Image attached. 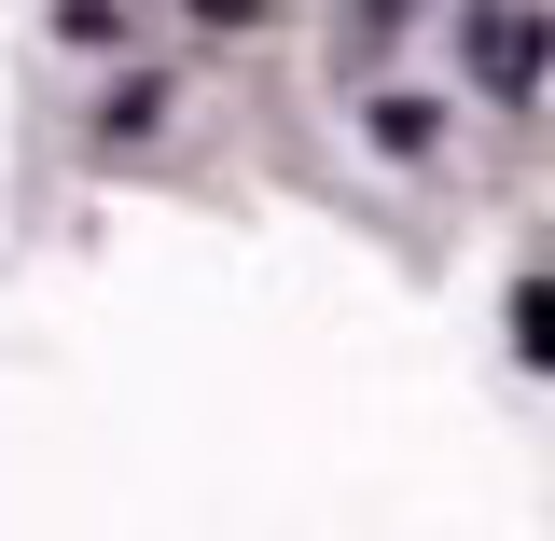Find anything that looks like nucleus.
Wrapping results in <instances>:
<instances>
[{"instance_id":"obj_1","label":"nucleus","mask_w":555,"mask_h":541,"mask_svg":"<svg viewBox=\"0 0 555 541\" xmlns=\"http://www.w3.org/2000/svg\"><path fill=\"white\" fill-rule=\"evenodd\" d=\"M473 69L500 83V98H528V83L555 69V14H486V28H473Z\"/></svg>"},{"instance_id":"obj_2","label":"nucleus","mask_w":555,"mask_h":541,"mask_svg":"<svg viewBox=\"0 0 555 541\" xmlns=\"http://www.w3.org/2000/svg\"><path fill=\"white\" fill-rule=\"evenodd\" d=\"M375 139H389V153H444V112H416V98H375Z\"/></svg>"}]
</instances>
